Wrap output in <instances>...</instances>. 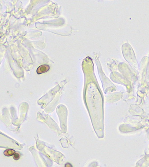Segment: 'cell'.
Segmentation results:
<instances>
[{"label": "cell", "instance_id": "cell-1", "mask_svg": "<svg viewBox=\"0 0 149 167\" xmlns=\"http://www.w3.org/2000/svg\"><path fill=\"white\" fill-rule=\"evenodd\" d=\"M50 70V66L48 65H43L39 66L37 70L38 74H40L48 72Z\"/></svg>", "mask_w": 149, "mask_h": 167}, {"label": "cell", "instance_id": "cell-2", "mask_svg": "<svg viewBox=\"0 0 149 167\" xmlns=\"http://www.w3.org/2000/svg\"><path fill=\"white\" fill-rule=\"evenodd\" d=\"M15 153V151L11 149H8L4 151V154L6 157H11L13 156Z\"/></svg>", "mask_w": 149, "mask_h": 167}, {"label": "cell", "instance_id": "cell-3", "mask_svg": "<svg viewBox=\"0 0 149 167\" xmlns=\"http://www.w3.org/2000/svg\"><path fill=\"white\" fill-rule=\"evenodd\" d=\"M20 158V155L18 153H15L13 155V158L15 160V161H18Z\"/></svg>", "mask_w": 149, "mask_h": 167}]
</instances>
